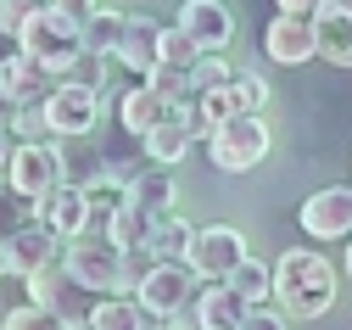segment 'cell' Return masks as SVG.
Segmentation results:
<instances>
[{
  "label": "cell",
  "mask_w": 352,
  "mask_h": 330,
  "mask_svg": "<svg viewBox=\"0 0 352 330\" xmlns=\"http://www.w3.org/2000/svg\"><path fill=\"white\" fill-rule=\"evenodd\" d=\"M336 291H341V274L324 252L314 247H285L280 263H274V302L291 313V319H319L336 308Z\"/></svg>",
  "instance_id": "6da1fadb"
},
{
  "label": "cell",
  "mask_w": 352,
  "mask_h": 330,
  "mask_svg": "<svg viewBox=\"0 0 352 330\" xmlns=\"http://www.w3.org/2000/svg\"><path fill=\"white\" fill-rule=\"evenodd\" d=\"M17 51H28V56H39V62H51V68H73L78 56H84V23H73L62 6H39L28 23H23V34H17Z\"/></svg>",
  "instance_id": "7a4b0ae2"
},
{
  "label": "cell",
  "mask_w": 352,
  "mask_h": 330,
  "mask_svg": "<svg viewBox=\"0 0 352 330\" xmlns=\"http://www.w3.org/2000/svg\"><path fill=\"white\" fill-rule=\"evenodd\" d=\"M269 123H263V112H235L230 123H218L201 146H207V157H212V168H224V174H246V168H257L263 157H269Z\"/></svg>",
  "instance_id": "3957f363"
},
{
  "label": "cell",
  "mask_w": 352,
  "mask_h": 330,
  "mask_svg": "<svg viewBox=\"0 0 352 330\" xmlns=\"http://www.w3.org/2000/svg\"><path fill=\"white\" fill-rule=\"evenodd\" d=\"M6 185H12V196L39 207L45 196L62 191V152L39 146V140H17V146L6 152Z\"/></svg>",
  "instance_id": "277c9868"
},
{
  "label": "cell",
  "mask_w": 352,
  "mask_h": 330,
  "mask_svg": "<svg viewBox=\"0 0 352 330\" xmlns=\"http://www.w3.org/2000/svg\"><path fill=\"white\" fill-rule=\"evenodd\" d=\"M96 291L90 286H84V280L62 263H45V269H39L34 280H28V302H39V308H51V313H62L73 330H84V324H90V313H96V302H90Z\"/></svg>",
  "instance_id": "5b68a950"
},
{
  "label": "cell",
  "mask_w": 352,
  "mask_h": 330,
  "mask_svg": "<svg viewBox=\"0 0 352 330\" xmlns=\"http://www.w3.org/2000/svg\"><path fill=\"white\" fill-rule=\"evenodd\" d=\"M62 263H67L96 297L123 291V247L112 241V235H78V241H67Z\"/></svg>",
  "instance_id": "8992f818"
},
{
  "label": "cell",
  "mask_w": 352,
  "mask_h": 330,
  "mask_svg": "<svg viewBox=\"0 0 352 330\" xmlns=\"http://www.w3.org/2000/svg\"><path fill=\"white\" fill-rule=\"evenodd\" d=\"M196 269L185 263V258H157V269L140 280V308L146 313H157V319H168V313H179V308H190V302H201V291H196Z\"/></svg>",
  "instance_id": "52a82bcc"
},
{
  "label": "cell",
  "mask_w": 352,
  "mask_h": 330,
  "mask_svg": "<svg viewBox=\"0 0 352 330\" xmlns=\"http://www.w3.org/2000/svg\"><path fill=\"white\" fill-rule=\"evenodd\" d=\"M62 79H67L62 68L39 62V56H28V51H17V56L0 62V96H6L12 112H17V107H45V101L56 96Z\"/></svg>",
  "instance_id": "ba28073f"
},
{
  "label": "cell",
  "mask_w": 352,
  "mask_h": 330,
  "mask_svg": "<svg viewBox=\"0 0 352 330\" xmlns=\"http://www.w3.org/2000/svg\"><path fill=\"white\" fill-rule=\"evenodd\" d=\"M67 252V241L45 224V218H34V224H23V229H12L6 235V247H0V269H6L12 280H34L45 263H56Z\"/></svg>",
  "instance_id": "9c48e42d"
},
{
  "label": "cell",
  "mask_w": 352,
  "mask_h": 330,
  "mask_svg": "<svg viewBox=\"0 0 352 330\" xmlns=\"http://www.w3.org/2000/svg\"><path fill=\"white\" fill-rule=\"evenodd\" d=\"M246 258H252V252H246V235H241L235 224H207V229H196V241H190V252H185V263H190L201 280H230Z\"/></svg>",
  "instance_id": "30bf717a"
},
{
  "label": "cell",
  "mask_w": 352,
  "mask_h": 330,
  "mask_svg": "<svg viewBox=\"0 0 352 330\" xmlns=\"http://www.w3.org/2000/svg\"><path fill=\"white\" fill-rule=\"evenodd\" d=\"M101 90L96 84H78V79H62L56 84V96L45 101V123H51V134L56 140H67V134H90L96 129V118H101Z\"/></svg>",
  "instance_id": "8fae6325"
},
{
  "label": "cell",
  "mask_w": 352,
  "mask_h": 330,
  "mask_svg": "<svg viewBox=\"0 0 352 330\" xmlns=\"http://www.w3.org/2000/svg\"><path fill=\"white\" fill-rule=\"evenodd\" d=\"M263 56L280 62V68H302L319 56V17H302V12H280L269 28H263Z\"/></svg>",
  "instance_id": "7c38bea8"
},
{
  "label": "cell",
  "mask_w": 352,
  "mask_h": 330,
  "mask_svg": "<svg viewBox=\"0 0 352 330\" xmlns=\"http://www.w3.org/2000/svg\"><path fill=\"white\" fill-rule=\"evenodd\" d=\"M302 235H314V241H352V185H324L302 202L296 213Z\"/></svg>",
  "instance_id": "4fadbf2b"
},
{
  "label": "cell",
  "mask_w": 352,
  "mask_h": 330,
  "mask_svg": "<svg viewBox=\"0 0 352 330\" xmlns=\"http://www.w3.org/2000/svg\"><path fill=\"white\" fill-rule=\"evenodd\" d=\"M112 62L146 79V73L162 62V23H157L151 12H129V28H123V45H118Z\"/></svg>",
  "instance_id": "5bb4252c"
},
{
  "label": "cell",
  "mask_w": 352,
  "mask_h": 330,
  "mask_svg": "<svg viewBox=\"0 0 352 330\" xmlns=\"http://www.w3.org/2000/svg\"><path fill=\"white\" fill-rule=\"evenodd\" d=\"M90 207H96V196H90V191H78V185H62V191H56V196H45L34 213L45 218V224L62 235V241H78L84 224H90Z\"/></svg>",
  "instance_id": "9a60e30c"
},
{
  "label": "cell",
  "mask_w": 352,
  "mask_h": 330,
  "mask_svg": "<svg viewBox=\"0 0 352 330\" xmlns=\"http://www.w3.org/2000/svg\"><path fill=\"white\" fill-rule=\"evenodd\" d=\"M179 23L201 39V51H224V45L235 39V17L224 0H185L179 6Z\"/></svg>",
  "instance_id": "2e32d148"
},
{
  "label": "cell",
  "mask_w": 352,
  "mask_h": 330,
  "mask_svg": "<svg viewBox=\"0 0 352 330\" xmlns=\"http://www.w3.org/2000/svg\"><path fill=\"white\" fill-rule=\"evenodd\" d=\"M319 56L330 68H352V0H324L319 6Z\"/></svg>",
  "instance_id": "e0dca14e"
},
{
  "label": "cell",
  "mask_w": 352,
  "mask_h": 330,
  "mask_svg": "<svg viewBox=\"0 0 352 330\" xmlns=\"http://www.w3.org/2000/svg\"><path fill=\"white\" fill-rule=\"evenodd\" d=\"M56 152H62V185H78V191H101L107 185V152H96L84 134H67Z\"/></svg>",
  "instance_id": "ac0fdd59"
},
{
  "label": "cell",
  "mask_w": 352,
  "mask_h": 330,
  "mask_svg": "<svg viewBox=\"0 0 352 330\" xmlns=\"http://www.w3.org/2000/svg\"><path fill=\"white\" fill-rule=\"evenodd\" d=\"M162 118H173V107L157 96L151 84H135V90H123V101H118V123H123V134H135V140H146Z\"/></svg>",
  "instance_id": "d6986e66"
},
{
  "label": "cell",
  "mask_w": 352,
  "mask_h": 330,
  "mask_svg": "<svg viewBox=\"0 0 352 330\" xmlns=\"http://www.w3.org/2000/svg\"><path fill=\"white\" fill-rule=\"evenodd\" d=\"M140 146L151 152V163H162V168H173V163H185L190 152H196V134H190V123L179 118V112H173V118H162L146 140H140Z\"/></svg>",
  "instance_id": "ffe728a7"
},
{
  "label": "cell",
  "mask_w": 352,
  "mask_h": 330,
  "mask_svg": "<svg viewBox=\"0 0 352 330\" xmlns=\"http://www.w3.org/2000/svg\"><path fill=\"white\" fill-rule=\"evenodd\" d=\"M246 313H252V302L230 286V280H224V286H207V291H201V324H207V330H241Z\"/></svg>",
  "instance_id": "44dd1931"
},
{
  "label": "cell",
  "mask_w": 352,
  "mask_h": 330,
  "mask_svg": "<svg viewBox=\"0 0 352 330\" xmlns=\"http://www.w3.org/2000/svg\"><path fill=\"white\" fill-rule=\"evenodd\" d=\"M123 196L135 202V207H146V213H157V218H162V213H173V179H168V168H162V163H151V168H146L135 185H129Z\"/></svg>",
  "instance_id": "7402d4cb"
},
{
  "label": "cell",
  "mask_w": 352,
  "mask_h": 330,
  "mask_svg": "<svg viewBox=\"0 0 352 330\" xmlns=\"http://www.w3.org/2000/svg\"><path fill=\"white\" fill-rule=\"evenodd\" d=\"M123 28H129V12H112V6H101L90 23H84V51L118 56V45H123Z\"/></svg>",
  "instance_id": "603a6c76"
},
{
  "label": "cell",
  "mask_w": 352,
  "mask_h": 330,
  "mask_svg": "<svg viewBox=\"0 0 352 330\" xmlns=\"http://www.w3.org/2000/svg\"><path fill=\"white\" fill-rule=\"evenodd\" d=\"M151 235H157V213H146L135 202L118 207V218H112V241L118 247H151Z\"/></svg>",
  "instance_id": "cb8c5ba5"
},
{
  "label": "cell",
  "mask_w": 352,
  "mask_h": 330,
  "mask_svg": "<svg viewBox=\"0 0 352 330\" xmlns=\"http://www.w3.org/2000/svg\"><path fill=\"white\" fill-rule=\"evenodd\" d=\"M146 84L157 90V96H162L173 112H179V107L196 96V84H190V68H173V62H157V68L146 73Z\"/></svg>",
  "instance_id": "d4e9b609"
},
{
  "label": "cell",
  "mask_w": 352,
  "mask_h": 330,
  "mask_svg": "<svg viewBox=\"0 0 352 330\" xmlns=\"http://www.w3.org/2000/svg\"><path fill=\"white\" fill-rule=\"evenodd\" d=\"M230 286H235L252 308H263V302H274V269H263L257 258H246V263L230 274Z\"/></svg>",
  "instance_id": "484cf974"
},
{
  "label": "cell",
  "mask_w": 352,
  "mask_h": 330,
  "mask_svg": "<svg viewBox=\"0 0 352 330\" xmlns=\"http://www.w3.org/2000/svg\"><path fill=\"white\" fill-rule=\"evenodd\" d=\"M190 241H196V229H190L179 213H162V218H157V235H151L157 258H185V252H190Z\"/></svg>",
  "instance_id": "4316f807"
},
{
  "label": "cell",
  "mask_w": 352,
  "mask_h": 330,
  "mask_svg": "<svg viewBox=\"0 0 352 330\" xmlns=\"http://www.w3.org/2000/svg\"><path fill=\"white\" fill-rule=\"evenodd\" d=\"M146 168H151V152H107V185H118V191H129Z\"/></svg>",
  "instance_id": "83f0119b"
},
{
  "label": "cell",
  "mask_w": 352,
  "mask_h": 330,
  "mask_svg": "<svg viewBox=\"0 0 352 330\" xmlns=\"http://www.w3.org/2000/svg\"><path fill=\"white\" fill-rule=\"evenodd\" d=\"M190 84H196V90H224V84H235V68L218 56V51H201L196 68H190Z\"/></svg>",
  "instance_id": "f1b7e54d"
},
{
  "label": "cell",
  "mask_w": 352,
  "mask_h": 330,
  "mask_svg": "<svg viewBox=\"0 0 352 330\" xmlns=\"http://www.w3.org/2000/svg\"><path fill=\"white\" fill-rule=\"evenodd\" d=\"M0 330H73L62 313H51V308H39V302H28V308H12L6 313V324Z\"/></svg>",
  "instance_id": "f546056e"
},
{
  "label": "cell",
  "mask_w": 352,
  "mask_h": 330,
  "mask_svg": "<svg viewBox=\"0 0 352 330\" xmlns=\"http://www.w3.org/2000/svg\"><path fill=\"white\" fill-rule=\"evenodd\" d=\"M235 96H241L246 112H263L269 107V79H263L257 68H235Z\"/></svg>",
  "instance_id": "4dcf8cb0"
},
{
  "label": "cell",
  "mask_w": 352,
  "mask_h": 330,
  "mask_svg": "<svg viewBox=\"0 0 352 330\" xmlns=\"http://www.w3.org/2000/svg\"><path fill=\"white\" fill-rule=\"evenodd\" d=\"M39 6H45V0H0V28L17 39V34H23V23H28Z\"/></svg>",
  "instance_id": "1f68e13d"
},
{
  "label": "cell",
  "mask_w": 352,
  "mask_h": 330,
  "mask_svg": "<svg viewBox=\"0 0 352 330\" xmlns=\"http://www.w3.org/2000/svg\"><path fill=\"white\" fill-rule=\"evenodd\" d=\"M67 79H78V84H96V90H101V84H107V56H101V51H84V56L67 68Z\"/></svg>",
  "instance_id": "d6a6232c"
},
{
  "label": "cell",
  "mask_w": 352,
  "mask_h": 330,
  "mask_svg": "<svg viewBox=\"0 0 352 330\" xmlns=\"http://www.w3.org/2000/svg\"><path fill=\"white\" fill-rule=\"evenodd\" d=\"M285 319H291L285 308L274 313L269 302H263V308H252V313H246V324H241V330H285Z\"/></svg>",
  "instance_id": "836d02e7"
},
{
  "label": "cell",
  "mask_w": 352,
  "mask_h": 330,
  "mask_svg": "<svg viewBox=\"0 0 352 330\" xmlns=\"http://www.w3.org/2000/svg\"><path fill=\"white\" fill-rule=\"evenodd\" d=\"M162 330H207V324H201V302H190V308H179V313H168Z\"/></svg>",
  "instance_id": "e575fe53"
},
{
  "label": "cell",
  "mask_w": 352,
  "mask_h": 330,
  "mask_svg": "<svg viewBox=\"0 0 352 330\" xmlns=\"http://www.w3.org/2000/svg\"><path fill=\"white\" fill-rule=\"evenodd\" d=\"M51 6H62L73 23H90V17L101 12V0H51Z\"/></svg>",
  "instance_id": "d590c367"
},
{
  "label": "cell",
  "mask_w": 352,
  "mask_h": 330,
  "mask_svg": "<svg viewBox=\"0 0 352 330\" xmlns=\"http://www.w3.org/2000/svg\"><path fill=\"white\" fill-rule=\"evenodd\" d=\"M274 6H280V12H302V17H319L324 0H274Z\"/></svg>",
  "instance_id": "8d00e7d4"
},
{
  "label": "cell",
  "mask_w": 352,
  "mask_h": 330,
  "mask_svg": "<svg viewBox=\"0 0 352 330\" xmlns=\"http://www.w3.org/2000/svg\"><path fill=\"white\" fill-rule=\"evenodd\" d=\"M346 274H352V241H346Z\"/></svg>",
  "instance_id": "74e56055"
},
{
  "label": "cell",
  "mask_w": 352,
  "mask_h": 330,
  "mask_svg": "<svg viewBox=\"0 0 352 330\" xmlns=\"http://www.w3.org/2000/svg\"><path fill=\"white\" fill-rule=\"evenodd\" d=\"M84 330H90V324H84Z\"/></svg>",
  "instance_id": "f35d334b"
},
{
  "label": "cell",
  "mask_w": 352,
  "mask_h": 330,
  "mask_svg": "<svg viewBox=\"0 0 352 330\" xmlns=\"http://www.w3.org/2000/svg\"><path fill=\"white\" fill-rule=\"evenodd\" d=\"M157 330H162V324H157Z\"/></svg>",
  "instance_id": "ab89813d"
}]
</instances>
